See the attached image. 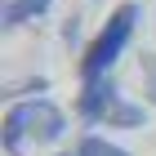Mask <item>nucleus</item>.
<instances>
[{"instance_id":"1","label":"nucleus","mask_w":156,"mask_h":156,"mask_svg":"<svg viewBox=\"0 0 156 156\" xmlns=\"http://www.w3.org/2000/svg\"><path fill=\"white\" fill-rule=\"evenodd\" d=\"M67 134V116H62L49 98H23L13 103L0 120V143L9 156H23L27 147H45V143H58Z\"/></svg>"},{"instance_id":"2","label":"nucleus","mask_w":156,"mask_h":156,"mask_svg":"<svg viewBox=\"0 0 156 156\" xmlns=\"http://www.w3.org/2000/svg\"><path fill=\"white\" fill-rule=\"evenodd\" d=\"M76 112H80L89 125H107V129H138L147 120V107L129 103V98L116 89L112 76H98V80H85L80 98H76Z\"/></svg>"},{"instance_id":"3","label":"nucleus","mask_w":156,"mask_h":156,"mask_svg":"<svg viewBox=\"0 0 156 156\" xmlns=\"http://www.w3.org/2000/svg\"><path fill=\"white\" fill-rule=\"evenodd\" d=\"M138 18H143V9H138L134 0H125V5H116V9L107 13L103 31L89 40V49H85V58H80V76H85V80H98V76L112 72V62H116L120 54H125V45L134 40Z\"/></svg>"},{"instance_id":"4","label":"nucleus","mask_w":156,"mask_h":156,"mask_svg":"<svg viewBox=\"0 0 156 156\" xmlns=\"http://www.w3.org/2000/svg\"><path fill=\"white\" fill-rule=\"evenodd\" d=\"M49 5H54V0H5V18H0V23L5 27H23V23H31V18H40Z\"/></svg>"},{"instance_id":"5","label":"nucleus","mask_w":156,"mask_h":156,"mask_svg":"<svg viewBox=\"0 0 156 156\" xmlns=\"http://www.w3.org/2000/svg\"><path fill=\"white\" fill-rule=\"evenodd\" d=\"M76 156H129V152L107 143V138H98V134H85L80 143H76Z\"/></svg>"},{"instance_id":"6","label":"nucleus","mask_w":156,"mask_h":156,"mask_svg":"<svg viewBox=\"0 0 156 156\" xmlns=\"http://www.w3.org/2000/svg\"><path fill=\"white\" fill-rule=\"evenodd\" d=\"M138 76H143V94H147V103L156 107V54H143V58H138Z\"/></svg>"}]
</instances>
